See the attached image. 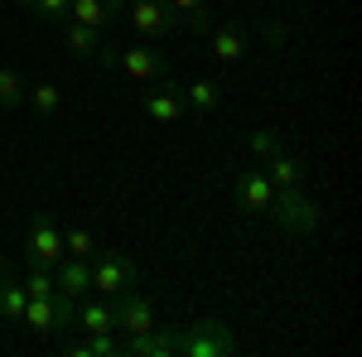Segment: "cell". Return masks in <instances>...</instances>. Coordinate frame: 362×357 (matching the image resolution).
I'll return each mask as SVG.
<instances>
[{
  "label": "cell",
  "mask_w": 362,
  "mask_h": 357,
  "mask_svg": "<svg viewBox=\"0 0 362 357\" xmlns=\"http://www.w3.org/2000/svg\"><path fill=\"white\" fill-rule=\"evenodd\" d=\"M266 218L276 222L285 237H314L319 232V208L305 189H276V203H271Z\"/></svg>",
  "instance_id": "6da1fadb"
},
{
  "label": "cell",
  "mask_w": 362,
  "mask_h": 357,
  "mask_svg": "<svg viewBox=\"0 0 362 357\" xmlns=\"http://www.w3.org/2000/svg\"><path fill=\"white\" fill-rule=\"evenodd\" d=\"M174 353L179 357H227V353H237V338L227 333L223 319H198L189 329H179Z\"/></svg>",
  "instance_id": "7a4b0ae2"
},
{
  "label": "cell",
  "mask_w": 362,
  "mask_h": 357,
  "mask_svg": "<svg viewBox=\"0 0 362 357\" xmlns=\"http://www.w3.org/2000/svg\"><path fill=\"white\" fill-rule=\"evenodd\" d=\"M25 256H29V266H39V271H54L63 261V227L49 213H34L29 237H25Z\"/></svg>",
  "instance_id": "3957f363"
},
{
  "label": "cell",
  "mask_w": 362,
  "mask_h": 357,
  "mask_svg": "<svg viewBox=\"0 0 362 357\" xmlns=\"http://www.w3.org/2000/svg\"><path fill=\"white\" fill-rule=\"evenodd\" d=\"M140 280L136 261L126 256V251H97L92 256V290H102V295H121V290H131Z\"/></svg>",
  "instance_id": "277c9868"
},
{
  "label": "cell",
  "mask_w": 362,
  "mask_h": 357,
  "mask_svg": "<svg viewBox=\"0 0 362 357\" xmlns=\"http://www.w3.org/2000/svg\"><path fill=\"white\" fill-rule=\"evenodd\" d=\"M73 314H78V300H68V295H39V300L25 304V319L20 324H29L34 333H58L73 324Z\"/></svg>",
  "instance_id": "5b68a950"
},
{
  "label": "cell",
  "mask_w": 362,
  "mask_h": 357,
  "mask_svg": "<svg viewBox=\"0 0 362 357\" xmlns=\"http://www.w3.org/2000/svg\"><path fill=\"white\" fill-rule=\"evenodd\" d=\"M116 73H126V78H136V83H165L169 58H165V49H155V44H136V49H121Z\"/></svg>",
  "instance_id": "8992f818"
},
{
  "label": "cell",
  "mask_w": 362,
  "mask_h": 357,
  "mask_svg": "<svg viewBox=\"0 0 362 357\" xmlns=\"http://www.w3.org/2000/svg\"><path fill=\"white\" fill-rule=\"evenodd\" d=\"M232 198H237V208H242V213L266 218V213H271V203H276V184L266 179V169H247V174H237Z\"/></svg>",
  "instance_id": "52a82bcc"
},
{
  "label": "cell",
  "mask_w": 362,
  "mask_h": 357,
  "mask_svg": "<svg viewBox=\"0 0 362 357\" xmlns=\"http://www.w3.org/2000/svg\"><path fill=\"white\" fill-rule=\"evenodd\" d=\"M126 5H131V25H136L140 39H165V34H174L184 25L165 0H126Z\"/></svg>",
  "instance_id": "ba28073f"
},
{
  "label": "cell",
  "mask_w": 362,
  "mask_h": 357,
  "mask_svg": "<svg viewBox=\"0 0 362 357\" xmlns=\"http://www.w3.org/2000/svg\"><path fill=\"white\" fill-rule=\"evenodd\" d=\"M112 309H116V329H126V333H145V329H155V304L145 300L136 285H131V290H121Z\"/></svg>",
  "instance_id": "9c48e42d"
},
{
  "label": "cell",
  "mask_w": 362,
  "mask_h": 357,
  "mask_svg": "<svg viewBox=\"0 0 362 357\" xmlns=\"http://www.w3.org/2000/svg\"><path fill=\"white\" fill-rule=\"evenodd\" d=\"M174 338L179 329H145V333H131L126 343H121V357H174Z\"/></svg>",
  "instance_id": "30bf717a"
},
{
  "label": "cell",
  "mask_w": 362,
  "mask_h": 357,
  "mask_svg": "<svg viewBox=\"0 0 362 357\" xmlns=\"http://www.w3.org/2000/svg\"><path fill=\"white\" fill-rule=\"evenodd\" d=\"M184 111H189V102H184V92L169 83V78L160 83V92H150V97H145V116H150L155 126H174Z\"/></svg>",
  "instance_id": "8fae6325"
},
{
  "label": "cell",
  "mask_w": 362,
  "mask_h": 357,
  "mask_svg": "<svg viewBox=\"0 0 362 357\" xmlns=\"http://www.w3.org/2000/svg\"><path fill=\"white\" fill-rule=\"evenodd\" d=\"M54 285H58V295H68V300H83L87 290H92V261H83V256H68V261H58V266H54Z\"/></svg>",
  "instance_id": "7c38bea8"
},
{
  "label": "cell",
  "mask_w": 362,
  "mask_h": 357,
  "mask_svg": "<svg viewBox=\"0 0 362 357\" xmlns=\"http://www.w3.org/2000/svg\"><path fill=\"white\" fill-rule=\"evenodd\" d=\"M305 160H300V155H285V150H280V155H271V160H266V179H271V184H276V189H305Z\"/></svg>",
  "instance_id": "4fadbf2b"
},
{
  "label": "cell",
  "mask_w": 362,
  "mask_h": 357,
  "mask_svg": "<svg viewBox=\"0 0 362 357\" xmlns=\"http://www.w3.org/2000/svg\"><path fill=\"white\" fill-rule=\"evenodd\" d=\"M203 34H208V49L223 58V63H237V58L247 54V34L237 25H208Z\"/></svg>",
  "instance_id": "5bb4252c"
},
{
  "label": "cell",
  "mask_w": 362,
  "mask_h": 357,
  "mask_svg": "<svg viewBox=\"0 0 362 357\" xmlns=\"http://www.w3.org/2000/svg\"><path fill=\"white\" fill-rule=\"evenodd\" d=\"M58 34H63V49L78 54V58H92L102 49V29H87L78 20H58Z\"/></svg>",
  "instance_id": "9a60e30c"
},
{
  "label": "cell",
  "mask_w": 362,
  "mask_h": 357,
  "mask_svg": "<svg viewBox=\"0 0 362 357\" xmlns=\"http://www.w3.org/2000/svg\"><path fill=\"white\" fill-rule=\"evenodd\" d=\"M73 324H78V329H87V333H112L116 329V309L83 295V300H78V314H73Z\"/></svg>",
  "instance_id": "2e32d148"
},
{
  "label": "cell",
  "mask_w": 362,
  "mask_h": 357,
  "mask_svg": "<svg viewBox=\"0 0 362 357\" xmlns=\"http://www.w3.org/2000/svg\"><path fill=\"white\" fill-rule=\"evenodd\" d=\"M25 280H15V275H0V324H20L25 319Z\"/></svg>",
  "instance_id": "e0dca14e"
},
{
  "label": "cell",
  "mask_w": 362,
  "mask_h": 357,
  "mask_svg": "<svg viewBox=\"0 0 362 357\" xmlns=\"http://www.w3.org/2000/svg\"><path fill=\"white\" fill-rule=\"evenodd\" d=\"M25 97H29L25 78H20L15 68H0V111H15V107H25Z\"/></svg>",
  "instance_id": "ac0fdd59"
},
{
  "label": "cell",
  "mask_w": 362,
  "mask_h": 357,
  "mask_svg": "<svg viewBox=\"0 0 362 357\" xmlns=\"http://www.w3.org/2000/svg\"><path fill=\"white\" fill-rule=\"evenodd\" d=\"M184 102H189L194 111H203V116H208V111H218V102H223V87H218V83H208V78H203V83L184 87Z\"/></svg>",
  "instance_id": "d6986e66"
},
{
  "label": "cell",
  "mask_w": 362,
  "mask_h": 357,
  "mask_svg": "<svg viewBox=\"0 0 362 357\" xmlns=\"http://www.w3.org/2000/svg\"><path fill=\"white\" fill-rule=\"evenodd\" d=\"M68 353L73 357H121V343H116L112 333H92V338H83V343H73Z\"/></svg>",
  "instance_id": "ffe728a7"
},
{
  "label": "cell",
  "mask_w": 362,
  "mask_h": 357,
  "mask_svg": "<svg viewBox=\"0 0 362 357\" xmlns=\"http://www.w3.org/2000/svg\"><path fill=\"white\" fill-rule=\"evenodd\" d=\"M29 107L39 111V116H54L58 107H63V92H58L54 83H39V87H29V97H25Z\"/></svg>",
  "instance_id": "44dd1931"
},
{
  "label": "cell",
  "mask_w": 362,
  "mask_h": 357,
  "mask_svg": "<svg viewBox=\"0 0 362 357\" xmlns=\"http://www.w3.org/2000/svg\"><path fill=\"white\" fill-rule=\"evenodd\" d=\"M63 251H68V256L92 261V256H97V237H92L87 227H73V232H63Z\"/></svg>",
  "instance_id": "7402d4cb"
},
{
  "label": "cell",
  "mask_w": 362,
  "mask_h": 357,
  "mask_svg": "<svg viewBox=\"0 0 362 357\" xmlns=\"http://www.w3.org/2000/svg\"><path fill=\"white\" fill-rule=\"evenodd\" d=\"M247 150L256 155V160L280 155V131H247Z\"/></svg>",
  "instance_id": "603a6c76"
},
{
  "label": "cell",
  "mask_w": 362,
  "mask_h": 357,
  "mask_svg": "<svg viewBox=\"0 0 362 357\" xmlns=\"http://www.w3.org/2000/svg\"><path fill=\"white\" fill-rule=\"evenodd\" d=\"M58 285H54V271H39V266H29L25 275V295L29 300H39V295H54Z\"/></svg>",
  "instance_id": "cb8c5ba5"
},
{
  "label": "cell",
  "mask_w": 362,
  "mask_h": 357,
  "mask_svg": "<svg viewBox=\"0 0 362 357\" xmlns=\"http://www.w3.org/2000/svg\"><path fill=\"white\" fill-rule=\"evenodd\" d=\"M29 10H34L39 20H49V25L68 20V0H29Z\"/></svg>",
  "instance_id": "d4e9b609"
},
{
  "label": "cell",
  "mask_w": 362,
  "mask_h": 357,
  "mask_svg": "<svg viewBox=\"0 0 362 357\" xmlns=\"http://www.w3.org/2000/svg\"><path fill=\"white\" fill-rule=\"evenodd\" d=\"M92 58H102V68H112V73H116V58H121V44H107V39H102V49H97Z\"/></svg>",
  "instance_id": "484cf974"
},
{
  "label": "cell",
  "mask_w": 362,
  "mask_h": 357,
  "mask_svg": "<svg viewBox=\"0 0 362 357\" xmlns=\"http://www.w3.org/2000/svg\"><path fill=\"white\" fill-rule=\"evenodd\" d=\"M165 5L179 15V20H184V15H194V10H203V0H165Z\"/></svg>",
  "instance_id": "4316f807"
},
{
  "label": "cell",
  "mask_w": 362,
  "mask_h": 357,
  "mask_svg": "<svg viewBox=\"0 0 362 357\" xmlns=\"http://www.w3.org/2000/svg\"><path fill=\"white\" fill-rule=\"evenodd\" d=\"M10 5H20V10H29V0H10Z\"/></svg>",
  "instance_id": "83f0119b"
}]
</instances>
